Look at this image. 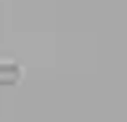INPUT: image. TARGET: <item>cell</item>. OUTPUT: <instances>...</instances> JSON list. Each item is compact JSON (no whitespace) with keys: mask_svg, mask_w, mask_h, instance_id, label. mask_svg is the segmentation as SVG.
Returning <instances> with one entry per match:
<instances>
[{"mask_svg":"<svg viewBox=\"0 0 127 122\" xmlns=\"http://www.w3.org/2000/svg\"><path fill=\"white\" fill-rule=\"evenodd\" d=\"M24 80V66L16 61H0V88H13Z\"/></svg>","mask_w":127,"mask_h":122,"instance_id":"cell-1","label":"cell"}]
</instances>
